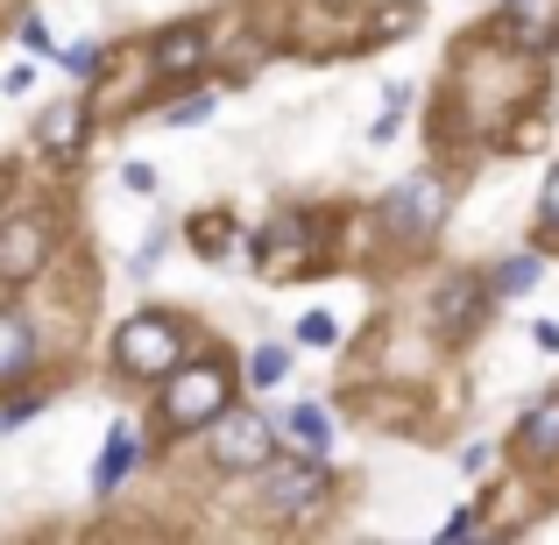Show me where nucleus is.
<instances>
[{
  "mask_svg": "<svg viewBox=\"0 0 559 545\" xmlns=\"http://www.w3.org/2000/svg\"><path fill=\"white\" fill-rule=\"evenodd\" d=\"M219 404H227V368H219V362L170 368V390H164V425H170V433H199V425H213Z\"/></svg>",
  "mask_w": 559,
  "mask_h": 545,
  "instance_id": "1",
  "label": "nucleus"
},
{
  "mask_svg": "<svg viewBox=\"0 0 559 545\" xmlns=\"http://www.w3.org/2000/svg\"><path fill=\"white\" fill-rule=\"evenodd\" d=\"M178 362H185V327H178V319L142 312V319L121 327V368H128V376H170Z\"/></svg>",
  "mask_w": 559,
  "mask_h": 545,
  "instance_id": "2",
  "label": "nucleus"
},
{
  "mask_svg": "<svg viewBox=\"0 0 559 545\" xmlns=\"http://www.w3.org/2000/svg\"><path fill=\"white\" fill-rule=\"evenodd\" d=\"M270 447H276L270 418H255V411H227V404L213 411V461L219 467H234V475H241V467H262Z\"/></svg>",
  "mask_w": 559,
  "mask_h": 545,
  "instance_id": "3",
  "label": "nucleus"
},
{
  "mask_svg": "<svg viewBox=\"0 0 559 545\" xmlns=\"http://www.w3.org/2000/svg\"><path fill=\"white\" fill-rule=\"evenodd\" d=\"M270 475H262V503L276 510V518H305L312 503H326V467L319 461H262Z\"/></svg>",
  "mask_w": 559,
  "mask_h": 545,
  "instance_id": "4",
  "label": "nucleus"
},
{
  "mask_svg": "<svg viewBox=\"0 0 559 545\" xmlns=\"http://www.w3.org/2000/svg\"><path fill=\"white\" fill-rule=\"evenodd\" d=\"M439 213H447V185L439 178H411V185H396L390 199H382V220H390V234H404V241L432 234Z\"/></svg>",
  "mask_w": 559,
  "mask_h": 545,
  "instance_id": "5",
  "label": "nucleus"
},
{
  "mask_svg": "<svg viewBox=\"0 0 559 545\" xmlns=\"http://www.w3.org/2000/svg\"><path fill=\"white\" fill-rule=\"evenodd\" d=\"M50 256V227L43 220H0V284H28Z\"/></svg>",
  "mask_w": 559,
  "mask_h": 545,
  "instance_id": "6",
  "label": "nucleus"
},
{
  "mask_svg": "<svg viewBox=\"0 0 559 545\" xmlns=\"http://www.w3.org/2000/svg\"><path fill=\"white\" fill-rule=\"evenodd\" d=\"M199 57H205V28H199V22H185V28H170V36H156V71H164V79H185Z\"/></svg>",
  "mask_w": 559,
  "mask_h": 545,
  "instance_id": "7",
  "label": "nucleus"
},
{
  "mask_svg": "<svg viewBox=\"0 0 559 545\" xmlns=\"http://www.w3.org/2000/svg\"><path fill=\"white\" fill-rule=\"evenodd\" d=\"M28 362H36V333H28L22 312H0V382L28 376Z\"/></svg>",
  "mask_w": 559,
  "mask_h": 545,
  "instance_id": "8",
  "label": "nucleus"
},
{
  "mask_svg": "<svg viewBox=\"0 0 559 545\" xmlns=\"http://www.w3.org/2000/svg\"><path fill=\"white\" fill-rule=\"evenodd\" d=\"M85 135V107L79 99H57V107H43V150L50 156H71Z\"/></svg>",
  "mask_w": 559,
  "mask_h": 545,
  "instance_id": "9",
  "label": "nucleus"
},
{
  "mask_svg": "<svg viewBox=\"0 0 559 545\" xmlns=\"http://www.w3.org/2000/svg\"><path fill=\"white\" fill-rule=\"evenodd\" d=\"M518 447L524 453H559V396H552V404H538L532 418L518 425Z\"/></svg>",
  "mask_w": 559,
  "mask_h": 545,
  "instance_id": "10",
  "label": "nucleus"
},
{
  "mask_svg": "<svg viewBox=\"0 0 559 545\" xmlns=\"http://www.w3.org/2000/svg\"><path fill=\"white\" fill-rule=\"evenodd\" d=\"M128 467H135V433H128V425H114V439H107V461H99V496H107L114 489V482H121L128 475Z\"/></svg>",
  "mask_w": 559,
  "mask_h": 545,
  "instance_id": "11",
  "label": "nucleus"
},
{
  "mask_svg": "<svg viewBox=\"0 0 559 545\" xmlns=\"http://www.w3.org/2000/svg\"><path fill=\"white\" fill-rule=\"evenodd\" d=\"M475 305H481V291L475 284H467V276H453V284H447V298H439V327H467V312H475Z\"/></svg>",
  "mask_w": 559,
  "mask_h": 545,
  "instance_id": "12",
  "label": "nucleus"
},
{
  "mask_svg": "<svg viewBox=\"0 0 559 545\" xmlns=\"http://www.w3.org/2000/svg\"><path fill=\"white\" fill-rule=\"evenodd\" d=\"M503 14L538 43V28H552V22H559V0H503Z\"/></svg>",
  "mask_w": 559,
  "mask_h": 545,
  "instance_id": "13",
  "label": "nucleus"
},
{
  "mask_svg": "<svg viewBox=\"0 0 559 545\" xmlns=\"http://www.w3.org/2000/svg\"><path fill=\"white\" fill-rule=\"evenodd\" d=\"M532 284H538V262L532 256H510L503 270H496V291H503V298H524Z\"/></svg>",
  "mask_w": 559,
  "mask_h": 545,
  "instance_id": "14",
  "label": "nucleus"
},
{
  "mask_svg": "<svg viewBox=\"0 0 559 545\" xmlns=\"http://www.w3.org/2000/svg\"><path fill=\"white\" fill-rule=\"evenodd\" d=\"M290 433L312 439V447H326V439H333V418H326L319 404H298V411H290Z\"/></svg>",
  "mask_w": 559,
  "mask_h": 545,
  "instance_id": "15",
  "label": "nucleus"
},
{
  "mask_svg": "<svg viewBox=\"0 0 559 545\" xmlns=\"http://www.w3.org/2000/svg\"><path fill=\"white\" fill-rule=\"evenodd\" d=\"M284 368H290L284 347H255V355H248V376H255L262 390H270V382H284Z\"/></svg>",
  "mask_w": 559,
  "mask_h": 545,
  "instance_id": "16",
  "label": "nucleus"
},
{
  "mask_svg": "<svg viewBox=\"0 0 559 545\" xmlns=\"http://www.w3.org/2000/svg\"><path fill=\"white\" fill-rule=\"evenodd\" d=\"M298 341H305V347H333V341H341L333 312H305V319H298Z\"/></svg>",
  "mask_w": 559,
  "mask_h": 545,
  "instance_id": "17",
  "label": "nucleus"
},
{
  "mask_svg": "<svg viewBox=\"0 0 559 545\" xmlns=\"http://www.w3.org/2000/svg\"><path fill=\"white\" fill-rule=\"evenodd\" d=\"M213 107H219V93H191V99H178V107H170V128H191V121H205Z\"/></svg>",
  "mask_w": 559,
  "mask_h": 545,
  "instance_id": "18",
  "label": "nucleus"
},
{
  "mask_svg": "<svg viewBox=\"0 0 559 545\" xmlns=\"http://www.w3.org/2000/svg\"><path fill=\"white\" fill-rule=\"evenodd\" d=\"M22 43H28L36 57H50V50H57V36H50V22H43V14H28V22H22Z\"/></svg>",
  "mask_w": 559,
  "mask_h": 545,
  "instance_id": "19",
  "label": "nucleus"
},
{
  "mask_svg": "<svg viewBox=\"0 0 559 545\" xmlns=\"http://www.w3.org/2000/svg\"><path fill=\"white\" fill-rule=\"evenodd\" d=\"M57 57H64V71H79V79L99 71V43H71V50H57Z\"/></svg>",
  "mask_w": 559,
  "mask_h": 545,
  "instance_id": "20",
  "label": "nucleus"
},
{
  "mask_svg": "<svg viewBox=\"0 0 559 545\" xmlns=\"http://www.w3.org/2000/svg\"><path fill=\"white\" fill-rule=\"evenodd\" d=\"M191 241H199L205 256H219V248H227V227H219V220H199V227H191Z\"/></svg>",
  "mask_w": 559,
  "mask_h": 545,
  "instance_id": "21",
  "label": "nucleus"
},
{
  "mask_svg": "<svg viewBox=\"0 0 559 545\" xmlns=\"http://www.w3.org/2000/svg\"><path fill=\"white\" fill-rule=\"evenodd\" d=\"M532 341L546 347V355H559V319H538V327H532Z\"/></svg>",
  "mask_w": 559,
  "mask_h": 545,
  "instance_id": "22",
  "label": "nucleus"
},
{
  "mask_svg": "<svg viewBox=\"0 0 559 545\" xmlns=\"http://www.w3.org/2000/svg\"><path fill=\"white\" fill-rule=\"evenodd\" d=\"M121 178H128V191H156V178H150V164H128Z\"/></svg>",
  "mask_w": 559,
  "mask_h": 545,
  "instance_id": "23",
  "label": "nucleus"
},
{
  "mask_svg": "<svg viewBox=\"0 0 559 545\" xmlns=\"http://www.w3.org/2000/svg\"><path fill=\"white\" fill-rule=\"evenodd\" d=\"M546 220L559 227V170H552V185H546Z\"/></svg>",
  "mask_w": 559,
  "mask_h": 545,
  "instance_id": "24",
  "label": "nucleus"
}]
</instances>
